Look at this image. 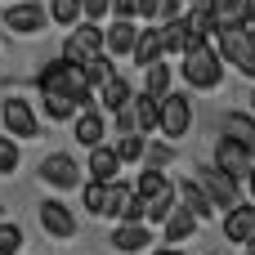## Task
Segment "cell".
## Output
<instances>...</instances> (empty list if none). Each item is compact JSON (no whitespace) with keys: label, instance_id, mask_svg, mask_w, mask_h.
Instances as JSON below:
<instances>
[{"label":"cell","instance_id":"6da1fadb","mask_svg":"<svg viewBox=\"0 0 255 255\" xmlns=\"http://www.w3.org/2000/svg\"><path fill=\"white\" fill-rule=\"evenodd\" d=\"M36 85H40V94L54 90V94L76 99V108H94L90 85H85V72H81V63H72V58H54V63H45L40 76H36Z\"/></svg>","mask_w":255,"mask_h":255},{"label":"cell","instance_id":"d590c367","mask_svg":"<svg viewBox=\"0 0 255 255\" xmlns=\"http://www.w3.org/2000/svg\"><path fill=\"white\" fill-rule=\"evenodd\" d=\"M108 4H112V0H81V18H85V22H99V18L108 13Z\"/></svg>","mask_w":255,"mask_h":255},{"label":"cell","instance_id":"30bf717a","mask_svg":"<svg viewBox=\"0 0 255 255\" xmlns=\"http://www.w3.org/2000/svg\"><path fill=\"white\" fill-rule=\"evenodd\" d=\"M112 247H117L121 255L148 251V247H152V229H148L143 220H134V224H130V220H121V224L112 229Z\"/></svg>","mask_w":255,"mask_h":255},{"label":"cell","instance_id":"f35d334b","mask_svg":"<svg viewBox=\"0 0 255 255\" xmlns=\"http://www.w3.org/2000/svg\"><path fill=\"white\" fill-rule=\"evenodd\" d=\"M247 188H251V206H255V166H251V175H247Z\"/></svg>","mask_w":255,"mask_h":255},{"label":"cell","instance_id":"5bb4252c","mask_svg":"<svg viewBox=\"0 0 255 255\" xmlns=\"http://www.w3.org/2000/svg\"><path fill=\"white\" fill-rule=\"evenodd\" d=\"M40 224H45L49 238H72L76 233V215L63 202H40Z\"/></svg>","mask_w":255,"mask_h":255},{"label":"cell","instance_id":"ee69618b","mask_svg":"<svg viewBox=\"0 0 255 255\" xmlns=\"http://www.w3.org/2000/svg\"><path fill=\"white\" fill-rule=\"evenodd\" d=\"M184 4H188V0H184Z\"/></svg>","mask_w":255,"mask_h":255},{"label":"cell","instance_id":"ab89813d","mask_svg":"<svg viewBox=\"0 0 255 255\" xmlns=\"http://www.w3.org/2000/svg\"><path fill=\"white\" fill-rule=\"evenodd\" d=\"M152 255H184V251H175V247H166V251H152Z\"/></svg>","mask_w":255,"mask_h":255},{"label":"cell","instance_id":"9c48e42d","mask_svg":"<svg viewBox=\"0 0 255 255\" xmlns=\"http://www.w3.org/2000/svg\"><path fill=\"white\" fill-rule=\"evenodd\" d=\"M40 179H45L49 188H76V184H81V166H76V157H67V152H49V157L40 161Z\"/></svg>","mask_w":255,"mask_h":255},{"label":"cell","instance_id":"8fae6325","mask_svg":"<svg viewBox=\"0 0 255 255\" xmlns=\"http://www.w3.org/2000/svg\"><path fill=\"white\" fill-rule=\"evenodd\" d=\"M251 233H255V206L251 202L229 206V211H224V238H229V242H251Z\"/></svg>","mask_w":255,"mask_h":255},{"label":"cell","instance_id":"d6986e66","mask_svg":"<svg viewBox=\"0 0 255 255\" xmlns=\"http://www.w3.org/2000/svg\"><path fill=\"white\" fill-rule=\"evenodd\" d=\"M143 94H148V99H157V103L170 94V63H166V58L148 63V72H143Z\"/></svg>","mask_w":255,"mask_h":255},{"label":"cell","instance_id":"f546056e","mask_svg":"<svg viewBox=\"0 0 255 255\" xmlns=\"http://www.w3.org/2000/svg\"><path fill=\"white\" fill-rule=\"evenodd\" d=\"M81 197H85V211H90V215H103V211H108V184H103V179H90Z\"/></svg>","mask_w":255,"mask_h":255},{"label":"cell","instance_id":"f1b7e54d","mask_svg":"<svg viewBox=\"0 0 255 255\" xmlns=\"http://www.w3.org/2000/svg\"><path fill=\"white\" fill-rule=\"evenodd\" d=\"M233 67H238L242 76H255V27H247V36H242V45H238V54H233Z\"/></svg>","mask_w":255,"mask_h":255},{"label":"cell","instance_id":"b9f144b4","mask_svg":"<svg viewBox=\"0 0 255 255\" xmlns=\"http://www.w3.org/2000/svg\"><path fill=\"white\" fill-rule=\"evenodd\" d=\"M251 108H255V90H251Z\"/></svg>","mask_w":255,"mask_h":255},{"label":"cell","instance_id":"e0dca14e","mask_svg":"<svg viewBox=\"0 0 255 255\" xmlns=\"http://www.w3.org/2000/svg\"><path fill=\"white\" fill-rule=\"evenodd\" d=\"M121 175V157H117V148H108V143H90V179H117Z\"/></svg>","mask_w":255,"mask_h":255},{"label":"cell","instance_id":"52a82bcc","mask_svg":"<svg viewBox=\"0 0 255 255\" xmlns=\"http://www.w3.org/2000/svg\"><path fill=\"white\" fill-rule=\"evenodd\" d=\"M215 166L224 170V175H233L238 184L251 175V166H255V157L238 143V139H229V134H220V143H215Z\"/></svg>","mask_w":255,"mask_h":255},{"label":"cell","instance_id":"4316f807","mask_svg":"<svg viewBox=\"0 0 255 255\" xmlns=\"http://www.w3.org/2000/svg\"><path fill=\"white\" fill-rule=\"evenodd\" d=\"M49 22H63V27H76L81 22V0H49L45 4Z\"/></svg>","mask_w":255,"mask_h":255},{"label":"cell","instance_id":"7a4b0ae2","mask_svg":"<svg viewBox=\"0 0 255 255\" xmlns=\"http://www.w3.org/2000/svg\"><path fill=\"white\" fill-rule=\"evenodd\" d=\"M184 81L193 90H220L224 81V58L211 49L206 36H193V45L184 49Z\"/></svg>","mask_w":255,"mask_h":255},{"label":"cell","instance_id":"8d00e7d4","mask_svg":"<svg viewBox=\"0 0 255 255\" xmlns=\"http://www.w3.org/2000/svg\"><path fill=\"white\" fill-rule=\"evenodd\" d=\"M108 9H112V18H130V22L139 18V0H112Z\"/></svg>","mask_w":255,"mask_h":255},{"label":"cell","instance_id":"7bdbcfd3","mask_svg":"<svg viewBox=\"0 0 255 255\" xmlns=\"http://www.w3.org/2000/svg\"><path fill=\"white\" fill-rule=\"evenodd\" d=\"M0 220H4V206H0Z\"/></svg>","mask_w":255,"mask_h":255},{"label":"cell","instance_id":"7c38bea8","mask_svg":"<svg viewBox=\"0 0 255 255\" xmlns=\"http://www.w3.org/2000/svg\"><path fill=\"white\" fill-rule=\"evenodd\" d=\"M134 36H139V27H134L130 18H112V27L103 31V54H108V58L130 54V49H134Z\"/></svg>","mask_w":255,"mask_h":255},{"label":"cell","instance_id":"1f68e13d","mask_svg":"<svg viewBox=\"0 0 255 255\" xmlns=\"http://www.w3.org/2000/svg\"><path fill=\"white\" fill-rule=\"evenodd\" d=\"M148 170H166L170 161H175V152L166 148V143H143V157H139Z\"/></svg>","mask_w":255,"mask_h":255},{"label":"cell","instance_id":"ac0fdd59","mask_svg":"<svg viewBox=\"0 0 255 255\" xmlns=\"http://www.w3.org/2000/svg\"><path fill=\"white\" fill-rule=\"evenodd\" d=\"M175 193H179V202H184V211H193L197 220H206V215H215V206H211V197H206V188L188 175V179H179L175 184Z\"/></svg>","mask_w":255,"mask_h":255},{"label":"cell","instance_id":"2e32d148","mask_svg":"<svg viewBox=\"0 0 255 255\" xmlns=\"http://www.w3.org/2000/svg\"><path fill=\"white\" fill-rule=\"evenodd\" d=\"M157 36H161V54H184L188 45H193V27L184 22V18H166L161 27H157Z\"/></svg>","mask_w":255,"mask_h":255},{"label":"cell","instance_id":"7402d4cb","mask_svg":"<svg viewBox=\"0 0 255 255\" xmlns=\"http://www.w3.org/2000/svg\"><path fill=\"white\" fill-rule=\"evenodd\" d=\"M99 90H103V112H117V108H126V103L134 99V90H130V81H126L121 72H117V76H108Z\"/></svg>","mask_w":255,"mask_h":255},{"label":"cell","instance_id":"d6a6232c","mask_svg":"<svg viewBox=\"0 0 255 255\" xmlns=\"http://www.w3.org/2000/svg\"><path fill=\"white\" fill-rule=\"evenodd\" d=\"M166 188H170V179H166L161 170H143V175L134 179V193H139V197H152V193H166Z\"/></svg>","mask_w":255,"mask_h":255},{"label":"cell","instance_id":"ffe728a7","mask_svg":"<svg viewBox=\"0 0 255 255\" xmlns=\"http://www.w3.org/2000/svg\"><path fill=\"white\" fill-rule=\"evenodd\" d=\"M72 121H76L72 130H76V139H81L85 148H90V143H103V112H94V108H81Z\"/></svg>","mask_w":255,"mask_h":255},{"label":"cell","instance_id":"4fadbf2b","mask_svg":"<svg viewBox=\"0 0 255 255\" xmlns=\"http://www.w3.org/2000/svg\"><path fill=\"white\" fill-rule=\"evenodd\" d=\"M0 117H4V126H9L18 139H36V134H40V121L31 117V108H27L22 99H9V103L0 108Z\"/></svg>","mask_w":255,"mask_h":255},{"label":"cell","instance_id":"3957f363","mask_svg":"<svg viewBox=\"0 0 255 255\" xmlns=\"http://www.w3.org/2000/svg\"><path fill=\"white\" fill-rule=\"evenodd\" d=\"M188 126H193V103H188V94H166V99L157 103V130H161L166 139H184Z\"/></svg>","mask_w":255,"mask_h":255},{"label":"cell","instance_id":"60d3db41","mask_svg":"<svg viewBox=\"0 0 255 255\" xmlns=\"http://www.w3.org/2000/svg\"><path fill=\"white\" fill-rule=\"evenodd\" d=\"M247 9H251V27H255V0H247Z\"/></svg>","mask_w":255,"mask_h":255},{"label":"cell","instance_id":"cb8c5ba5","mask_svg":"<svg viewBox=\"0 0 255 255\" xmlns=\"http://www.w3.org/2000/svg\"><path fill=\"white\" fill-rule=\"evenodd\" d=\"M130 117H134V130H139V134L157 130V99H148V94H134V99H130Z\"/></svg>","mask_w":255,"mask_h":255},{"label":"cell","instance_id":"8992f818","mask_svg":"<svg viewBox=\"0 0 255 255\" xmlns=\"http://www.w3.org/2000/svg\"><path fill=\"white\" fill-rule=\"evenodd\" d=\"M99 54H103V27H99V22H81V27H72L67 45H63V58H72V63H90V58H99Z\"/></svg>","mask_w":255,"mask_h":255},{"label":"cell","instance_id":"d4e9b609","mask_svg":"<svg viewBox=\"0 0 255 255\" xmlns=\"http://www.w3.org/2000/svg\"><path fill=\"white\" fill-rule=\"evenodd\" d=\"M170 206H175V184H170L166 193H152V197H143V224H161V220L170 215Z\"/></svg>","mask_w":255,"mask_h":255},{"label":"cell","instance_id":"ba28073f","mask_svg":"<svg viewBox=\"0 0 255 255\" xmlns=\"http://www.w3.org/2000/svg\"><path fill=\"white\" fill-rule=\"evenodd\" d=\"M45 22H49L45 4H31V0H9V9H4V27H9V31L31 36V31H40Z\"/></svg>","mask_w":255,"mask_h":255},{"label":"cell","instance_id":"83f0119b","mask_svg":"<svg viewBox=\"0 0 255 255\" xmlns=\"http://www.w3.org/2000/svg\"><path fill=\"white\" fill-rule=\"evenodd\" d=\"M81 72H85V85H90V90H94V85H103L108 76H117V67H112V58H108V54H99V58L81 63Z\"/></svg>","mask_w":255,"mask_h":255},{"label":"cell","instance_id":"603a6c76","mask_svg":"<svg viewBox=\"0 0 255 255\" xmlns=\"http://www.w3.org/2000/svg\"><path fill=\"white\" fill-rule=\"evenodd\" d=\"M130 58H134V63H143V67L161 58V36H157V27H143V31L134 36V49H130Z\"/></svg>","mask_w":255,"mask_h":255},{"label":"cell","instance_id":"74e56055","mask_svg":"<svg viewBox=\"0 0 255 255\" xmlns=\"http://www.w3.org/2000/svg\"><path fill=\"white\" fill-rule=\"evenodd\" d=\"M161 13V0H139V18H157Z\"/></svg>","mask_w":255,"mask_h":255},{"label":"cell","instance_id":"9a60e30c","mask_svg":"<svg viewBox=\"0 0 255 255\" xmlns=\"http://www.w3.org/2000/svg\"><path fill=\"white\" fill-rule=\"evenodd\" d=\"M197 224H202V220H197L193 211H184V206H170V215L161 220V238H166L170 247H175V242H188V238L197 233Z\"/></svg>","mask_w":255,"mask_h":255},{"label":"cell","instance_id":"484cf974","mask_svg":"<svg viewBox=\"0 0 255 255\" xmlns=\"http://www.w3.org/2000/svg\"><path fill=\"white\" fill-rule=\"evenodd\" d=\"M40 99H45V117H49V121H72V117L81 112V108H76V99H67V94H54V90H45Z\"/></svg>","mask_w":255,"mask_h":255},{"label":"cell","instance_id":"277c9868","mask_svg":"<svg viewBox=\"0 0 255 255\" xmlns=\"http://www.w3.org/2000/svg\"><path fill=\"white\" fill-rule=\"evenodd\" d=\"M197 184L206 188V197H211L215 211H229V206H238V197H242V193H238V179L224 175L220 166H202V170H197Z\"/></svg>","mask_w":255,"mask_h":255},{"label":"cell","instance_id":"5b68a950","mask_svg":"<svg viewBox=\"0 0 255 255\" xmlns=\"http://www.w3.org/2000/svg\"><path fill=\"white\" fill-rule=\"evenodd\" d=\"M103 215H112L117 224L121 220H143V197L134 193V184H126V179H108V211Z\"/></svg>","mask_w":255,"mask_h":255},{"label":"cell","instance_id":"e575fe53","mask_svg":"<svg viewBox=\"0 0 255 255\" xmlns=\"http://www.w3.org/2000/svg\"><path fill=\"white\" fill-rule=\"evenodd\" d=\"M18 157H22V152H18V143L0 134V175H13V170H18Z\"/></svg>","mask_w":255,"mask_h":255},{"label":"cell","instance_id":"836d02e7","mask_svg":"<svg viewBox=\"0 0 255 255\" xmlns=\"http://www.w3.org/2000/svg\"><path fill=\"white\" fill-rule=\"evenodd\" d=\"M22 251V229L0 220V255H18Z\"/></svg>","mask_w":255,"mask_h":255},{"label":"cell","instance_id":"44dd1931","mask_svg":"<svg viewBox=\"0 0 255 255\" xmlns=\"http://www.w3.org/2000/svg\"><path fill=\"white\" fill-rule=\"evenodd\" d=\"M224 134L238 139V143L255 157V117H247V112H229V117H224Z\"/></svg>","mask_w":255,"mask_h":255},{"label":"cell","instance_id":"4dcf8cb0","mask_svg":"<svg viewBox=\"0 0 255 255\" xmlns=\"http://www.w3.org/2000/svg\"><path fill=\"white\" fill-rule=\"evenodd\" d=\"M117 157H121V166H126V161H139V157H143V134H139V130L121 134V139H117Z\"/></svg>","mask_w":255,"mask_h":255}]
</instances>
